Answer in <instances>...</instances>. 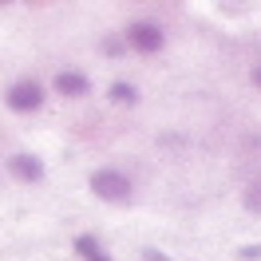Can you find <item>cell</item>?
Instances as JSON below:
<instances>
[{
  "label": "cell",
  "mask_w": 261,
  "mask_h": 261,
  "mask_svg": "<svg viewBox=\"0 0 261 261\" xmlns=\"http://www.w3.org/2000/svg\"><path fill=\"white\" fill-rule=\"evenodd\" d=\"M91 261H111V257H107V253H99V257H91Z\"/></svg>",
  "instance_id": "4fadbf2b"
},
{
  "label": "cell",
  "mask_w": 261,
  "mask_h": 261,
  "mask_svg": "<svg viewBox=\"0 0 261 261\" xmlns=\"http://www.w3.org/2000/svg\"><path fill=\"white\" fill-rule=\"evenodd\" d=\"M107 99H111L115 107H135V103H139V87L127 83V80H115L111 87H107Z\"/></svg>",
  "instance_id": "8992f818"
},
{
  "label": "cell",
  "mask_w": 261,
  "mask_h": 261,
  "mask_svg": "<svg viewBox=\"0 0 261 261\" xmlns=\"http://www.w3.org/2000/svg\"><path fill=\"white\" fill-rule=\"evenodd\" d=\"M123 44L130 51H139V56H159L166 48V32H163V24H154V20H130L127 32H123Z\"/></svg>",
  "instance_id": "7a4b0ae2"
},
{
  "label": "cell",
  "mask_w": 261,
  "mask_h": 261,
  "mask_svg": "<svg viewBox=\"0 0 261 261\" xmlns=\"http://www.w3.org/2000/svg\"><path fill=\"white\" fill-rule=\"evenodd\" d=\"M253 83H257V87H261V64L253 67Z\"/></svg>",
  "instance_id": "7c38bea8"
},
{
  "label": "cell",
  "mask_w": 261,
  "mask_h": 261,
  "mask_svg": "<svg viewBox=\"0 0 261 261\" xmlns=\"http://www.w3.org/2000/svg\"><path fill=\"white\" fill-rule=\"evenodd\" d=\"M4 103H8V111H16V115L40 111V107H44V83L32 80V75H24V80H16L12 87H8Z\"/></svg>",
  "instance_id": "3957f363"
},
{
  "label": "cell",
  "mask_w": 261,
  "mask_h": 261,
  "mask_svg": "<svg viewBox=\"0 0 261 261\" xmlns=\"http://www.w3.org/2000/svg\"><path fill=\"white\" fill-rule=\"evenodd\" d=\"M75 253H80L83 261H91V257H99V253H103V245H99L95 233H80V238H75Z\"/></svg>",
  "instance_id": "ba28073f"
},
{
  "label": "cell",
  "mask_w": 261,
  "mask_h": 261,
  "mask_svg": "<svg viewBox=\"0 0 261 261\" xmlns=\"http://www.w3.org/2000/svg\"><path fill=\"white\" fill-rule=\"evenodd\" d=\"M51 87H56L64 99H83V95H91V80L83 75L80 67H64V71H56Z\"/></svg>",
  "instance_id": "277c9868"
},
{
  "label": "cell",
  "mask_w": 261,
  "mask_h": 261,
  "mask_svg": "<svg viewBox=\"0 0 261 261\" xmlns=\"http://www.w3.org/2000/svg\"><path fill=\"white\" fill-rule=\"evenodd\" d=\"M143 261H170L163 249H143Z\"/></svg>",
  "instance_id": "8fae6325"
},
{
  "label": "cell",
  "mask_w": 261,
  "mask_h": 261,
  "mask_svg": "<svg viewBox=\"0 0 261 261\" xmlns=\"http://www.w3.org/2000/svg\"><path fill=\"white\" fill-rule=\"evenodd\" d=\"M261 257V245H242L238 249V261H257Z\"/></svg>",
  "instance_id": "30bf717a"
},
{
  "label": "cell",
  "mask_w": 261,
  "mask_h": 261,
  "mask_svg": "<svg viewBox=\"0 0 261 261\" xmlns=\"http://www.w3.org/2000/svg\"><path fill=\"white\" fill-rule=\"evenodd\" d=\"M242 206L249 214H261V174L253 182H245V190H242Z\"/></svg>",
  "instance_id": "52a82bcc"
},
{
  "label": "cell",
  "mask_w": 261,
  "mask_h": 261,
  "mask_svg": "<svg viewBox=\"0 0 261 261\" xmlns=\"http://www.w3.org/2000/svg\"><path fill=\"white\" fill-rule=\"evenodd\" d=\"M103 51H107V56H119V51H127V44H123L119 36H107V44H103Z\"/></svg>",
  "instance_id": "9c48e42d"
},
{
  "label": "cell",
  "mask_w": 261,
  "mask_h": 261,
  "mask_svg": "<svg viewBox=\"0 0 261 261\" xmlns=\"http://www.w3.org/2000/svg\"><path fill=\"white\" fill-rule=\"evenodd\" d=\"M8 174L16 182H40L44 178V159L40 154H28V150H20L8 159Z\"/></svg>",
  "instance_id": "5b68a950"
},
{
  "label": "cell",
  "mask_w": 261,
  "mask_h": 261,
  "mask_svg": "<svg viewBox=\"0 0 261 261\" xmlns=\"http://www.w3.org/2000/svg\"><path fill=\"white\" fill-rule=\"evenodd\" d=\"M87 186H91V194H95L99 202H111V206H123V202L135 198V182H130V174H123L119 166H99L95 174L87 178Z\"/></svg>",
  "instance_id": "6da1fadb"
}]
</instances>
